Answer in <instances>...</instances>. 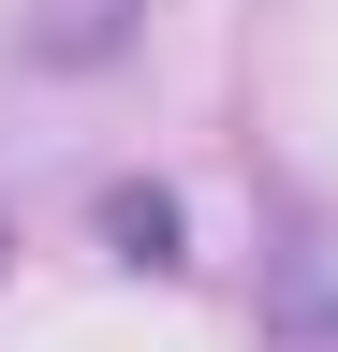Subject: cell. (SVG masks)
Segmentation results:
<instances>
[{"instance_id": "3", "label": "cell", "mask_w": 338, "mask_h": 352, "mask_svg": "<svg viewBox=\"0 0 338 352\" xmlns=\"http://www.w3.org/2000/svg\"><path fill=\"white\" fill-rule=\"evenodd\" d=\"M0 264H15V220H0Z\"/></svg>"}, {"instance_id": "2", "label": "cell", "mask_w": 338, "mask_h": 352, "mask_svg": "<svg viewBox=\"0 0 338 352\" xmlns=\"http://www.w3.org/2000/svg\"><path fill=\"white\" fill-rule=\"evenodd\" d=\"M89 235H103V264H133V279H177L191 264V206H177V176H103Z\"/></svg>"}, {"instance_id": "1", "label": "cell", "mask_w": 338, "mask_h": 352, "mask_svg": "<svg viewBox=\"0 0 338 352\" xmlns=\"http://www.w3.org/2000/svg\"><path fill=\"white\" fill-rule=\"evenodd\" d=\"M147 30V0H15V59L30 74H118Z\"/></svg>"}]
</instances>
